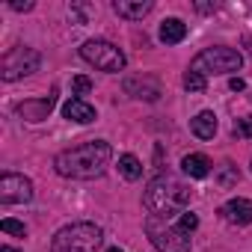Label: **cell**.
Returning a JSON list of instances; mask_svg holds the SVG:
<instances>
[{
  "instance_id": "1",
  "label": "cell",
  "mask_w": 252,
  "mask_h": 252,
  "mask_svg": "<svg viewBox=\"0 0 252 252\" xmlns=\"http://www.w3.org/2000/svg\"><path fill=\"white\" fill-rule=\"evenodd\" d=\"M113 158V149L110 143L104 140H89V143H80L74 149H65L54 158V169L63 175V178H74V181H92V178H101L107 163Z\"/></svg>"
},
{
  "instance_id": "2",
  "label": "cell",
  "mask_w": 252,
  "mask_h": 252,
  "mask_svg": "<svg viewBox=\"0 0 252 252\" xmlns=\"http://www.w3.org/2000/svg\"><path fill=\"white\" fill-rule=\"evenodd\" d=\"M143 202H146L149 214L169 220V217H181V214L187 211V205H190V190H187L178 178H172V175H155V178L149 181V187H146Z\"/></svg>"
},
{
  "instance_id": "3",
  "label": "cell",
  "mask_w": 252,
  "mask_h": 252,
  "mask_svg": "<svg viewBox=\"0 0 252 252\" xmlns=\"http://www.w3.org/2000/svg\"><path fill=\"white\" fill-rule=\"evenodd\" d=\"M101 240H104L101 225H95V222H71V225H63L54 234L51 252H98Z\"/></svg>"
},
{
  "instance_id": "4",
  "label": "cell",
  "mask_w": 252,
  "mask_h": 252,
  "mask_svg": "<svg viewBox=\"0 0 252 252\" xmlns=\"http://www.w3.org/2000/svg\"><path fill=\"white\" fill-rule=\"evenodd\" d=\"M240 65H243L240 51L225 48V45H217V48H205L202 54H196L193 63H190V71H196V74H202V77H211V74H231V71H240Z\"/></svg>"
},
{
  "instance_id": "5",
  "label": "cell",
  "mask_w": 252,
  "mask_h": 252,
  "mask_svg": "<svg viewBox=\"0 0 252 252\" xmlns=\"http://www.w3.org/2000/svg\"><path fill=\"white\" fill-rule=\"evenodd\" d=\"M146 234H149V240L155 243L158 252H190V237L178 222L172 225L169 220L149 214L146 217Z\"/></svg>"
},
{
  "instance_id": "6",
  "label": "cell",
  "mask_w": 252,
  "mask_h": 252,
  "mask_svg": "<svg viewBox=\"0 0 252 252\" xmlns=\"http://www.w3.org/2000/svg\"><path fill=\"white\" fill-rule=\"evenodd\" d=\"M39 63H42V57H39L36 48H24V45L9 48L3 54V60H0V77L3 80H21L33 71H39Z\"/></svg>"
},
{
  "instance_id": "7",
  "label": "cell",
  "mask_w": 252,
  "mask_h": 252,
  "mask_svg": "<svg viewBox=\"0 0 252 252\" xmlns=\"http://www.w3.org/2000/svg\"><path fill=\"white\" fill-rule=\"evenodd\" d=\"M80 57L89 65H95L101 71H110V74H116V71L125 68V54L113 42H107V39H89V42H83Z\"/></svg>"
},
{
  "instance_id": "8",
  "label": "cell",
  "mask_w": 252,
  "mask_h": 252,
  "mask_svg": "<svg viewBox=\"0 0 252 252\" xmlns=\"http://www.w3.org/2000/svg\"><path fill=\"white\" fill-rule=\"evenodd\" d=\"M33 199V181L18 172H3L0 178V202L3 205H24Z\"/></svg>"
},
{
  "instance_id": "9",
  "label": "cell",
  "mask_w": 252,
  "mask_h": 252,
  "mask_svg": "<svg viewBox=\"0 0 252 252\" xmlns=\"http://www.w3.org/2000/svg\"><path fill=\"white\" fill-rule=\"evenodd\" d=\"M220 217L231 225H249L252 222V202L249 199H228L220 208Z\"/></svg>"
},
{
  "instance_id": "10",
  "label": "cell",
  "mask_w": 252,
  "mask_h": 252,
  "mask_svg": "<svg viewBox=\"0 0 252 252\" xmlns=\"http://www.w3.org/2000/svg\"><path fill=\"white\" fill-rule=\"evenodd\" d=\"M54 104H57V89H54L48 98H36V101L18 104V113H21L27 122H42V119H48V113L54 110Z\"/></svg>"
},
{
  "instance_id": "11",
  "label": "cell",
  "mask_w": 252,
  "mask_h": 252,
  "mask_svg": "<svg viewBox=\"0 0 252 252\" xmlns=\"http://www.w3.org/2000/svg\"><path fill=\"white\" fill-rule=\"evenodd\" d=\"M113 9H116V15L128 18V21H143L155 9V3H152V0H116Z\"/></svg>"
},
{
  "instance_id": "12",
  "label": "cell",
  "mask_w": 252,
  "mask_h": 252,
  "mask_svg": "<svg viewBox=\"0 0 252 252\" xmlns=\"http://www.w3.org/2000/svg\"><path fill=\"white\" fill-rule=\"evenodd\" d=\"M63 116H65L68 122L89 125V122H95V107H92V104H86L83 98H71V101H65V104H63Z\"/></svg>"
},
{
  "instance_id": "13",
  "label": "cell",
  "mask_w": 252,
  "mask_h": 252,
  "mask_svg": "<svg viewBox=\"0 0 252 252\" xmlns=\"http://www.w3.org/2000/svg\"><path fill=\"white\" fill-rule=\"evenodd\" d=\"M125 92H131L134 98L155 101V98L160 95V86H158L152 77H128V80H125Z\"/></svg>"
},
{
  "instance_id": "14",
  "label": "cell",
  "mask_w": 252,
  "mask_h": 252,
  "mask_svg": "<svg viewBox=\"0 0 252 252\" xmlns=\"http://www.w3.org/2000/svg\"><path fill=\"white\" fill-rule=\"evenodd\" d=\"M190 131H193L199 140H214V134H217V116H214L211 110H202L199 116L190 119Z\"/></svg>"
},
{
  "instance_id": "15",
  "label": "cell",
  "mask_w": 252,
  "mask_h": 252,
  "mask_svg": "<svg viewBox=\"0 0 252 252\" xmlns=\"http://www.w3.org/2000/svg\"><path fill=\"white\" fill-rule=\"evenodd\" d=\"M184 36H187V24L181 18H166L160 24V42L163 45H178V42H184Z\"/></svg>"
},
{
  "instance_id": "16",
  "label": "cell",
  "mask_w": 252,
  "mask_h": 252,
  "mask_svg": "<svg viewBox=\"0 0 252 252\" xmlns=\"http://www.w3.org/2000/svg\"><path fill=\"white\" fill-rule=\"evenodd\" d=\"M181 169L190 175V178H208L211 175V160L205 155H187L181 160Z\"/></svg>"
},
{
  "instance_id": "17",
  "label": "cell",
  "mask_w": 252,
  "mask_h": 252,
  "mask_svg": "<svg viewBox=\"0 0 252 252\" xmlns=\"http://www.w3.org/2000/svg\"><path fill=\"white\" fill-rule=\"evenodd\" d=\"M119 172L128 178V181H137V178L143 175V163H140L134 155H122V158H119Z\"/></svg>"
},
{
  "instance_id": "18",
  "label": "cell",
  "mask_w": 252,
  "mask_h": 252,
  "mask_svg": "<svg viewBox=\"0 0 252 252\" xmlns=\"http://www.w3.org/2000/svg\"><path fill=\"white\" fill-rule=\"evenodd\" d=\"M237 178H240V172H237V166H234V163H222V166L217 169V184H220V187H225V190H228V187H234V184H237Z\"/></svg>"
},
{
  "instance_id": "19",
  "label": "cell",
  "mask_w": 252,
  "mask_h": 252,
  "mask_svg": "<svg viewBox=\"0 0 252 252\" xmlns=\"http://www.w3.org/2000/svg\"><path fill=\"white\" fill-rule=\"evenodd\" d=\"M205 86H208V77H202V74H196V71H187V74H184V89H190V92H205Z\"/></svg>"
},
{
  "instance_id": "20",
  "label": "cell",
  "mask_w": 252,
  "mask_h": 252,
  "mask_svg": "<svg viewBox=\"0 0 252 252\" xmlns=\"http://www.w3.org/2000/svg\"><path fill=\"white\" fill-rule=\"evenodd\" d=\"M234 137L240 140H252V116H243L234 122Z\"/></svg>"
},
{
  "instance_id": "21",
  "label": "cell",
  "mask_w": 252,
  "mask_h": 252,
  "mask_svg": "<svg viewBox=\"0 0 252 252\" xmlns=\"http://www.w3.org/2000/svg\"><path fill=\"white\" fill-rule=\"evenodd\" d=\"M0 228H3L6 234H15V237H24L27 234L24 222H18V220H3V222H0Z\"/></svg>"
},
{
  "instance_id": "22",
  "label": "cell",
  "mask_w": 252,
  "mask_h": 252,
  "mask_svg": "<svg viewBox=\"0 0 252 252\" xmlns=\"http://www.w3.org/2000/svg\"><path fill=\"white\" fill-rule=\"evenodd\" d=\"M71 89H74V98H80V95H86V92L92 89V80L83 77V74H77V77L71 80Z\"/></svg>"
},
{
  "instance_id": "23",
  "label": "cell",
  "mask_w": 252,
  "mask_h": 252,
  "mask_svg": "<svg viewBox=\"0 0 252 252\" xmlns=\"http://www.w3.org/2000/svg\"><path fill=\"white\" fill-rule=\"evenodd\" d=\"M178 225H181V228H184V231H187V234H190V231H193V228H196V225H199V217H196V214H193V211H184V214H181V217H178Z\"/></svg>"
},
{
  "instance_id": "24",
  "label": "cell",
  "mask_w": 252,
  "mask_h": 252,
  "mask_svg": "<svg viewBox=\"0 0 252 252\" xmlns=\"http://www.w3.org/2000/svg\"><path fill=\"white\" fill-rule=\"evenodd\" d=\"M15 12H30L33 9V0H24V3H21V0H12V3H9Z\"/></svg>"
},
{
  "instance_id": "25",
  "label": "cell",
  "mask_w": 252,
  "mask_h": 252,
  "mask_svg": "<svg viewBox=\"0 0 252 252\" xmlns=\"http://www.w3.org/2000/svg\"><path fill=\"white\" fill-rule=\"evenodd\" d=\"M228 86H231L234 92H240V89H246V83H243L240 77H231V83H228Z\"/></svg>"
},
{
  "instance_id": "26",
  "label": "cell",
  "mask_w": 252,
  "mask_h": 252,
  "mask_svg": "<svg viewBox=\"0 0 252 252\" xmlns=\"http://www.w3.org/2000/svg\"><path fill=\"white\" fill-rule=\"evenodd\" d=\"M196 9H199V12H214L217 6H205V3H196Z\"/></svg>"
},
{
  "instance_id": "27",
  "label": "cell",
  "mask_w": 252,
  "mask_h": 252,
  "mask_svg": "<svg viewBox=\"0 0 252 252\" xmlns=\"http://www.w3.org/2000/svg\"><path fill=\"white\" fill-rule=\"evenodd\" d=\"M0 252H21V249H12V246H6V243H3V246H0Z\"/></svg>"
},
{
  "instance_id": "28",
  "label": "cell",
  "mask_w": 252,
  "mask_h": 252,
  "mask_svg": "<svg viewBox=\"0 0 252 252\" xmlns=\"http://www.w3.org/2000/svg\"><path fill=\"white\" fill-rule=\"evenodd\" d=\"M243 45H249V51H252V36H246V39H243Z\"/></svg>"
},
{
  "instance_id": "29",
  "label": "cell",
  "mask_w": 252,
  "mask_h": 252,
  "mask_svg": "<svg viewBox=\"0 0 252 252\" xmlns=\"http://www.w3.org/2000/svg\"><path fill=\"white\" fill-rule=\"evenodd\" d=\"M107 252H122V249H119V246H113V249H107Z\"/></svg>"
}]
</instances>
